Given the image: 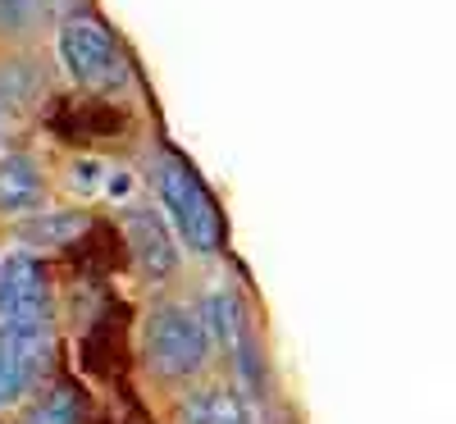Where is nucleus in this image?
I'll return each mask as SVG.
<instances>
[{
  "label": "nucleus",
  "mask_w": 456,
  "mask_h": 424,
  "mask_svg": "<svg viewBox=\"0 0 456 424\" xmlns=\"http://www.w3.org/2000/svg\"><path fill=\"white\" fill-rule=\"evenodd\" d=\"M128 247H133V265L146 283H165L178 269V242L169 233V224L156 210H133L128 215Z\"/></svg>",
  "instance_id": "423d86ee"
},
{
  "label": "nucleus",
  "mask_w": 456,
  "mask_h": 424,
  "mask_svg": "<svg viewBox=\"0 0 456 424\" xmlns=\"http://www.w3.org/2000/svg\"><path fill=\"white\" fill-rule=\"evenodd\" d=\"M73 187H83L87 197H105V201H128L137 192V178L124 165H110V160H83L73 169Z\"/></svg>",
  "instance_id": "9d476101"
},
{
  "label": "nucleus",
  "mask_w": 456,
  "mask_h": 424,
  "mask_svg": "<svg viewBox=\"0 0 456 424\" xmlns=\"http://www.w3.org/2000/svg\"><path fill=\"white\" fill-rule=\"evenodd\" d=\"M178 424H251V411L228 383H210L178 406Z\"/></svg>",
  "instance_id": "6e6552de"
},
{
  "label": "nucleus",
  "mask_w": 456,
  "mask_h": 424,
  "mask_svg": "<svg viewBox=\"0 0 456 424\" xmlns=\"http://www.w3.org/2000/svg\"><path fill=\"white\" fill-rule=\"evenodd\" d=\"M46 206V178L32 156H0V215H37Z\"/></svg>",
  "instance_id": "0eeeda50"
},
{
  "label": "nucleus",
  "mask_w": 456,
  "mask_h": 424,
  "mask_svg": "<svg viewBox=\"0 0 456 424\" xmlns=\"http://www.w3.org/2000/svg\"><path fill=\"white\" fill-rule=\"evenodd\" d=\"M55 297L37 251L0 256V333L19 338H55Z\"/></svg>",
  "instance_id": "7ed1b4c3"
},
{
  "label": "nucleus",
  "mask_w": 456,
  "mask_h": 424,
  "mask_svg": "<svg viewBox=\"0 0 456 424\" xmlns=\"http://www.w3.org/2000/svg\"><path fill=\"white\" fill-rule=\"evenodd\" d=\"M51 347H55V338L0 333V411L23 402L37 388V379L51 365Z\"/></svg>",
  "instance_id": "39448f33"
},
{
  "label": "nucleus",
  "mask_w": 456,
  "mask_h": 424,
  "mask_svg": "<svg viewBox=\"0 0 456 424\" xmlns=\"http://www.w3.org/2000/svg\"><path fill=\"white\" fill-rule=\"evenodd\" d=\"M156 192H160V206L169 219V233L183 238L187 251H197V256H215L224 247V215L219 206L210 201V192L206 183L197 178V169L178 160V156H160L156 165Z\"/></svg>",
  "instance_id": "f03ea898"
},
{
  "label": "nucleus",
  "mask_w": 456,
  "mask_h": 424,
  "mask_svg": "<svg viewBox=\"0 0 456 424\" xmlns=\"http://www.w3.org/2000/svg\"><path fill=\"white\" fill-rule=\"evenodd\" d=\"M32 23V0H0V32H23Z\"/></svg>",
  "instance_id": "f8f14e48"
},
{
  "label": "nucleus",
  "mask_w": 456,
  "mask_h": 424,
  "mask_svg": "<svg viewBox=\"0 0 456 424\" xmlns=\"http://www.w3.org/2000/svg\"><path fill=\"white\" fill-rule=\"evenodd\" d=\"M55 55H60V69L69 83L78 87H92V92H114L128 83V64H124V51L119 42L92 19H69L60 28V42H55Z\"/></svg>",
  "instance_id": "20e7f679"
},
{
  "label": "nucleus",
  "mask_w": 456,
  "mask_h": 424,
  "mask_svg": "<svg viewBox=\"0 0 456 424\" xmlns=\"http://www.w3.org/2000/svg\"><path fill=\"white\" fill-rule=\"evenodd\" d=\"M137 342H142V365L156 379H192L210 361V347H215L206 315L183 301L151 306Z\"/></svg>",
  "instance_id": "f257e3e1"
},
{
  "label": "nucleus",
  "mask_w": 456,
  "mask_h": 424,
  "mask_svg": "<svg viewBox=\"0 0 456 424\" xmlns=\"http://www.w3.org/2000/svg\"><path fill=\"white\" fill-rule=\"evenodd\" d=\"M78 228H87V219L83 215H73V210H60V215H46V210H37L32 219H23L19 224V242H23V251H46V247H64V242H73L78 238Z\"/></svg>",
  "instance_id": "1a4fd4ad"
},
{
  "label": "nucleus",
  "mask_w": 456,
  "mask_h": 424,
  "mask_svg": "<svg viewBox=\"0 0 456 424\" xmlns=\"http://www.w3.org/2000/svg\"><path fill=\"white\" fill-rule=\"evenodd\" d=\"M23 424H78V397H73L69 388H55L32 406V415Z\"/></svg>",
  "instance_id": "9b49d317"
}]
</instances>
